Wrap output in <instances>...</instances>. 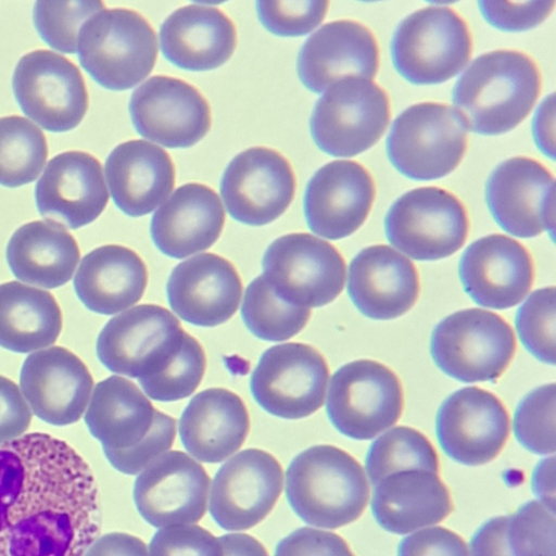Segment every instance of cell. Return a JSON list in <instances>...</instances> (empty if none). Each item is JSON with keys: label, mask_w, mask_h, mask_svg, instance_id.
<instances>
[{"label": "cell", "mask_w": 556, "mask_h": 556, "mask_svg": "<svg viewBox=\"0 0 556 556\" xmlns=\"http://www.w3.org/2000/svg\"><path fill=\"white\" fill-rule=\"evenodd\" d=\"M469 220L462 201L439 187L412 189L389 207L384 231L389 242L417 261H437L465 243Z\"/></svg>", "instance_id": "cell-10"}, {"label": "cell", "mask_w": 556, "mask_h": 556, "mask_svg": "<svg viewBox=\"0 0 556 556\" xmlns=\"http://www.w3.org/2000/svg\"><path fill=\"white\" fill-rule=\"evenodd\" d=\"M155 412L150 400L132 381L111 376L96 384L85 422L102 448L124 450L147 435Z\"/></svg>", "instance_id": "cell-35"}, {"label": "cell", "mask_w": 556, "mask_h": 556, "mask_svg": "<svg viewBox=\"0 0 556 556\" xmlns=\"http://www.w3.org/2000/svg\"><path fill=\"white\" fill-rule=\"evenodd\" d=\"M136 131L166 148H190L211 128L207 101L190 84L156 75L132 93L128 105Z\"/></svg>", "instance_id": "cell-19"}, {"label": "cell", "mask_w": 556, "mask_h": 556, "mask_svg": "<svg viewBox=\"0 0 556 556\" xmlns=\"http://www.w3.org/2000/svg\"><path fill=\"white\" fill-rule=\"evenodd\" d=\"M387 154L405 177L434 180L452 173L467 149V130L455 110L444 103L420 102L393 121Z\"/></svg>", "instance_id": "cell-6"}, {"label": "cell", "mask_w": 556, "mask_h": 556, "mask_svg": "<svg viewBox=\"0 0 556 556\" xmlns=\"http://www.w3.org/2000/svg\"><path fill=\"white\" fill-rule=\"evenodd\" d=\"M12 88L23 113L48 131L74 129L88 109L81 73L70 60L50 50L23 55L13 72Z\"/></svg>", "instance_id": "cell-14"}, {"label": "cell", "mask_w": 556, "mask_h": 556, "mask_svg": "<svg viewBox=\"0 0 556 556\" xmlns=\"http://www.w3.org/2000/svg\"><path fill=\"white\" fill-rule=\"evenodd\" d=\"M250 429L248 408L235 392L211 388L195 394L178 425L184 447L197 460L216 464L243 444Z\"/></svg>", "instance_id": "cell-31"}, {"label": "cell", "mask_w": 556, "mask_h": 556, "mask_svg": "<svg viewBox=\"0 0 556 556\" xmlns=\"http://www.w3.org/2000/svg\"><path fill=\"white\" fill-rule=\"evenodd\" d=\"M283 488V471L268 452H239L216 471L210 492L208 510L218 527L248 530L271 511Z\"/></svg>", "instance_id": "cell-15"}, {"label": "cell", "mask_w": 556, "mask_h": 556, "mask_svg": "<svg viewBox=\"0 0 556 556\" xmlns=\"http://www.w3.org/2000/svg\"><path fill=\"white\" fill-rule=\"evenodd\" d=\"M20 387L35 416L50 425L66 426L85 413L93 379L77 355L63 346H51L24 359Z\"/></svg>", "instance_id": "cell-22"}, {"label": "cell", "mask_w": 556, "mask_h": 556, "mask_svg": "<svg viewBox=\"0 0 556 556\" xmlns=\"http://www.w3.org/2000/svg\"><path fill=\"white\" fill-rule=\"evenodd\" d=\"M219 192L228 214L249 226H264L281 216L295 192L288 160L265 147L237 154L225 168Z\"/></svg>", "instance_id": "cell-16"}, {"label": "cell", "mask_w": 556, "mask_h": 556, "mask_svg": "<svg viewBox=\"0 0 556 556\" xmlns=\"http://www.w3.org/2000/svg\"><path fill=\"white\" fill-rule=\"evenodd\" d=\"M48 156L46 137L25 117H0V185L16 188L34 181Z\"/></svg>", "instance_id": "cell-37"}, {"label": "cell", "mask_w": 556, "mask_h": 556, "mask_svg": "<svg viewBox=\"0 0 556 556\" xmlns=\"http://www.w3.org/2000/svg\"><path fill=\"white\" fill-rule=\"evenodd\" d=\"M84 556H149V551L138 536L111 532L98 538Z\"/></svg>", "instance_id": "cell-53"}, {"label": "cell", "mask_w": 556, "mask_h": 556, "mask_svg": "<svg viewBox=\"0 0 556 556\" xmlns=\"http://www.w3.org/2000/svg\"><path fill=\"white\" fill-rule=\"evenodd\" d=\"M397 556H469L465 541L443 527H430L404 538Z\"/></svg>", "instance_id": "cell-50"}, {"label": "cell", "mask_w": 556, "mask_h": 556, "mask_svg": "<svg viewBox=\"0 0 556 556\" xmlns=\"http://www.w3.org/2000/svg\"><path fill=\"white\" fill-rule=\"evenodd\" d=\"M508 516L486 520L470 541L471 556H513L507 542Z\"/></svg>", "instance_id": "cell-52"}, {"label": "cell", "mask_w": 556, "mask_h": 556, "mask_svg": "<svg viewBox=\"0 0 556 556\" xmlns=\"http://www.w3.org/2000/svg\"><path fill=\"white\" fill-rule=\"evenodd\" d=\"M376 197L370 173L355 161H332L308 180L303 211L308 228L326 239L339 240L366 220Z\"/></svg>", "instance_id": "cell-21"}, {"label": "cell", "mask_w": 556, "mask_h": 556, "mask_svg": "<svg viewBox=\"0 0 556 556\" xmlns=\"http://www.w3.org/2000/svg\"><path fill=\"white\" fill-rule=\"evenodd\" d=\"M438 441L444 453L466 466L493 460L509 435L508 413L497 396L466 387L447 396L435 420Z\"/></svg>", "instance_id": "cell-20"}, {"label": "cell", "mask_w": 556, "mask_h": 556, "mask_svg": "<svg viewBox=\"0 0 556 556\" xmlns=\"http://www.w3.org/2000/svg\"><path fill=\"white\" fill-rule=\"evenodd\" d=\"M101 520L92 470L70 444L42 432L0 444V556H84Z\"/></svg>", "instance_id": "cell-1"}, {"label": "cell", "mask_w": 556, "mask_h": 556, "mask_svg": "<svg viewBox=\"0 0 556 556\" xmlns=\"http://www.w3.org/2000/svg\"><path fill=\"white\" fill-rule=\"evenodd\" d=\"M535 61L519 50L498 49L477 56L454 85V110L466 129L494 136L515 128L541 91Z\"/></svg>", "instance_id": "cell-2"}, {"label": "cell", "mask_w": 556, "mask_h": 556, "mask_svg": "<svg viewBox=\"0 0 556 556\" xmlns=\"http://www.w3.org/2000/svg\"><path fill=\"white\" fill-rule=\"evenodd\" d=\"M77 56L98 85L109 90H127L152 72L157 56L156 36L138 12L103 9L81 26Z\"/></svg>", "instance_id": "cell-4"}, {"label": "cell", "mask_w": 556, "mask_h": 556, "mask_svg": "<svg viewBox=\"0 0 556 556\" xmlns=\"http://www.w3.org/2000/svg\"><path fill=\"white\" fill-rule=\"evenodd\" d=\"M30 421L31 410L20 388L0 375V444L21 437Z\"/></svg>", "instance_id": "cell-51"}, {"label": "cell", "mask_w": 556, "mask_h": 556, "mask_svg": "<svg viewBox=\"0 0 556 556\" xmlns=\"http://www.w3.org/2000/svg\"><path fill=\"white\" fill-rule=\"evenodd\" d=\"M554 93L546 97L538 108L533 123V138L539 149L554 160Z\"/></svg>", "instance_id": "cell-54"}, {"label": "cell", "mask_w": 556, "mask_h": 556, "mask_svg": "<svg viewBox=\"0 0 556 556\" xmlns=\"http://www.w3.org/2000/svg\"><path fill=\"white\" fill-rule=\"evenodd\" d=\"M328 5V1L316 0L256 1V13L271 34L298 37L311 33L323 22Z\"/></svg>", "instance_id": "cell-45"}, {"label": "cell", "mask_w": 556, "mask_h": 556, "mask_svg": "<svg viewBox=\"0 0 556 556\" xmlns=\"http://www.w3.org/2000/svg\"><path fill=\"white\" fill-rule=\"evenodd\" d=\"M103 9V2L94 0L37 1L33 10L34 25L50 48L72 54L77 52L84 23Z\"/></svg>", "instance_id": "cell-40"}, {"label": "cell", "mask_w": 556, "mask_h": 556, "mask_svg": "<svg viewBox=\"0 0 556 556\" xmlns=\"http://www.w3.org/2000/svg\"><path fill=\"white\" fill-rule=\"evenodd\" d=\"M224 223L225 212L216 192L189 182L177 188L154 212L150 235L164 255L184 258L212 247Z\"/></svg>", "instance_id": "cell-28"}, {"label": "cell", "mask_w": 556, "mask_h": 556, "mask_svg": "<svg viewBox=\"0 0 556 556\" xmlns=\"http://www.w3.org/2000/svg\"><path fill=\"white\" fill-rule=\"evenodd\" d=\"M348 294L355 307L376 320L397 318L417 301L419 278L414 264L386 244L364 248L351 261Z\"/></svg>", "instance_id": "cell-27"}, {"label": "cell", "mask_w": 556, "mask_h": 556, "mask_svg": "<svg viewBox=\"0 0 556 556\" xmlns=\"http://www.w3.org/2000/svg\"><path fill=\"white\" fill-rule=\"evenodd\" d=\"M466 293L480 306L506 309L531 289L534 268L528 250L517 240L492 233L473 241L459 260Z\"/></svg>", "instance_id": "cell-23"}, {"label": "cell", "mask_w": 556, "mask_h": 556, "mask_svg": "<svg viewBox=\"0 0 556 556\" xmlns=\"http://www.w3.org/2000/svg\"><path fill=\"white\" fill-rule=\"evenodd\" d=\"M286 496L305 523L337 529L355 521L369 498L359 463L333 445H314L298 454L286 471Z\"/></svg>", "instance_id": "cell-3"}, {"label": "cell", "mask_w": 556, "mask_h": 556, "mask_svg": "<svg viewBox=\"0 0 556 556\" xmlns=\"http://www.w3.org/2000/svg\"><path fill=\"white\" fill-rule=\"evenodd\" d=\"M163 56L175 66L193 72L222 66L237 43L233 23L214 7L190 4L175 10L160 28Z\"/></svg>", "instance_id": "cell-30"}, {"label": "cell", "mask_w": 556, "mask_h": 556, "mask_svg": "<svg viewBox=\"0 0 556 556\" xmlns=\"http://www.w3.org/2000/svg\"><path fill=\"white\" fill-rule=\"evenodd\" d=\"M516 351L510 326L497 314L467 308L442 319L433 329L430 352L435 365L462 382L496 380Z\"/></svg>", "instance_id": "cell-7"}, {"label": "cell", "mask_w": 556, "mask_h": 556, "mask_svg": "<svg viewBox=\"0 0 556 556\" xmlns=\"http://www.w3.org/2000/svg\"><path fill=\"white\" fill-rule=\"evenodd\" d=\"M513 429L526 450L540 455L555 452V383L538 387L520 401Z\"/></svg>", "instance_id": "cell-42"}, {"label": "cell", "mask_w": 556, "mask_h": 556, "mask_svg": "<svg viewBox=\"0 0 556 556\" xmlns=\"http://www.w3.org/2000/svg\"><path fill=\"white\" fill-rule=\"evenodd\" d=\"M61 329V308L50 292L18 281L0 285V346L34 352L53 344Z\"/></svg>", "instance_id": "cell-36"}, {"label": "cell", "mask_w": 556, "mask_h": 556, "mask_svg": "<svg viewBox=\"0 0 556 556\" xmlns=\"http://www.w3.org/2000/svg\"><path fill=\"white\" fill-rule=\"evenodd\" d=\"M108 201L109 192L100 162L81 151L53 156L35 187L39 214L46 220L70 229L92 223Z\"/></svg>", "instance_id": "cell-25"}, {"label": "cell", "mask_w": 556, "mask_h": 556, "mask_svg": "<svg viewBox=\"0 0 556 556\" xmlns=\"http://www.w3.org/2000/svg\"><path fill=\"white\" fill-rule=\"evenodd\" d=\"M210 477L191 456L169 451L148 465L134 483L140 516L155 528L193 525L207 507Z\"/></svg>", "instance_id": "cell-18"}, {"label": "cell", "mask_w": 556, "mask_h": 556, "mask_svg": "<svg viewBox=\"0 0 556 556\" xmlns=\"http://www.w3.org/2000/svg\"><path fill=\"white\" fill-rule=\"evenodd\" d=\"M73 283L76 295L89 311L113 315L142 298L148 269L135 251L108 244L83 257Z\"/></svg>", "instance_id": "cell-33"}, {"label": "cell", "mask_w": 556, "mask_h": 556, "mask_svg": "<svg viewBox=\"0 0 556 556\" xmlns=\"http://www.w3.org/2000/svg\"><path fill=\"white\" fill-rule=\"evenodd\" d=\"M241 317L245 327L258 339L281 342L306 326L311 308L293 305L279 298L261 275L244 291Z\"/></svg>", "instance_id": "cell-38"}, {"label": "cell", "mask_w": 556, "mask_h": 556, "mask_svg": "<svg viewBox=\"0 0 556 556\" xmlns=\"http://www.w3.org/2000/svg\"><path fill=\"white\" fill-rule=\"evenodd\" d=\"M555 1H478L484 20L505 31H521L541 24L552 12Z\"/></svg>", "instance_id": "cell-48"}, {"label": "cell", "mask_w": 556, "mask_h": 556, "mask_svg": "<svg viewBox=\"0 0 556 556\" xmlns=\"http://www.w3.org/2000/svg\"><path fill=\"white\" fill-rule=\"evenodd\" d=\"M175 435L176 420L156 409L154 422L140 442L124 450L103 448V453L117 471L125 475H137L169 451Z\"/></svg>", "instance_id": "cell-46"}, {"label": "cell", "mask_w": 556, "mask_h": 556, "mask_svg": "<svg viewBox=\"0 0 556 556\" xmlns=\"http://www.w3.org/2000/svg\"><path fill=\"white\" fill-rule=\"evenodd\" d=\"M5 255L12 274L18 280L53 289L71 280L80 252L64 226L51 220H35L14 231Z\"/></svg>", "instance_id": "cell-34"}, {"label": "cell", "mask_w": 556, "mask_h": 556, "mask_svg": "<svg viewBox=\"0 0 556 556\" xmlns=\"http://www.w3.org/2000/svg\"><path fill=\"white\" fill-rule=\"evenodd\" d=\"M166 294L170 308L182 320L199 327H215L237 312L242 282L228 260L203 253L174 267Z\"/></svg>", "instance_id": "cell-26"}, {"label": "cell", "mask_w": 556, "mask_h": 556, "mask_svg": "<svg viewBox=\"0 0 556 556\" xmlns=\"http://www.w3.org/2000/svg\"><path fill=\"white\" fill-rule=\"evenodd\" d=\"M485 201L506 232L533 238L546 230L554 237L555 178L539 161L515 156L500 163L486 180Z\"/></svg>", "instance_id": "cell-17"}, {"label": "cell", "mask_w": 556, "mask_h": 556, "mask_svg": "<svg viewBox=\"0 0 556 556\" xmlns=\"http://www.w3.org/2000/svg\"><path fill=\"white\" fill-rule=\"evenodd\" d=\"M471 51L467 23L446 5L412 12L399 23L390 42L393 66L414 85L447 81L465 67Z\"/></svg>", "instance_id": "cell-5"}, {"label": "cell", "mask_w": 556, "mask_h": 556, "mask_svg": "<svg viewBox=\"0 0 556 556\" xmlns=\"http://www.w3.org/2000/svg\"><path fill=\"white\" fill-rule=\"evenodd\" d=\"M149 556H223L218 538L197 525L161 528L149 543Z\"/></svg>", "instance_id": "cell-47"}, {"label": "cell", "mask_w": 556, "mask_h": 556, "mask_svg": "<svg viewBox=\"0 0 556 556\" xmlns=\"http://www.w3.org/2000/svg\"><path fill=\"white\" fill-rule=\"evenodd\" d=\"M328 378L327 363L316 349L290 342L274 345L261 355L250 389L268 414L301 419L323 406Z\"/></svg>", "instance_id": "cell-13"}, {"label": "cell", "mask_w": 556, "mask_h": 556, "mask_svg": "<svg viewBox=\"0 0 556 556\" xmlns=\"http://www.w3.org/2000/svg\"><path fill=\"white\" fill-rule=\"evenodd\" d=\"M365 468L376 485L397 471L421 469L439 472V459L430 441L416 429L400 426L376 439L366 455Z\"/></svg>", "instance_id": "cell-39"}, {"label": "cell", "mask_w": 556, "mask_h": 556, "mask_svg": "<svg viewBox=\"0 0 556 556\" xmlns=\"http://www.w3.org/2000/svg\"><path fill=\"white\" fill-rule=\"evenodd\" d=\"M507 542L513 556H555V511L530 501L508 516Z\"/></svg>", "instance_id": "cell-44"}, {"label": "cell", "mask_w": 556, "mask_h": 556, "mask_svg": "<svg viewBox=\"0 0 556 556\" xmlns=\"http://www.w3.org/2000/svg\"><path fill=\"white\" fill-rule=\"evenodd\" d=\"M274 556H354V554L340 535L301 527L278 542Z\"/></svg>", "instance_id": "cell-49"}, {"label": "cell", "mask_w": 556, "mask_h": 556, "mask_svg": "<svg viewBox=\"0 0 556 556\" xmlns=\"http://www.w3.org/2000/svg\"><path fill=\"white\" fill-rule=\"evenodd\" d=\"M555 288L535 290L516 314V329L523 346L539 361L555 364Z\"/></svg>", "instance_id": "cell-43"}, {"label": "cell", "mask_w": 556, "mask_h": 556, "mask_svg": "<svg viewBox=\"0 0 556 556\" xmlns=\"http://www.w3.org/2000/svg\"><path fill=\"white\" fill-rule=\"evenodd\" d=\"M262 267L274 292L296 306L327 305L344 287L342 255L329 242L305 232L274 240L263 255Z\"/></svg>", "instance_id": "cell-11"}, {"label": "cell", "mask_w": 556, "mask_h": 556, "mask_svg": "<svg viewBox=\"0 0 556 556\" xmlns=\"http://www.w3.org/2000/svg\"><path fill=\"white\" fill-rule=\"evenodd\" d=\"M374 486L372 516L382 529L394 534L435 525L453 509L450 492L435 472L397 471Z\"/></svg>", "instance_id": "cell-32"}, {"label": "cell", "mask_w": 556, "mask_h": 556, "mask_svg": "<svg viewBox=\"0 0 556 556\" xmlns=\"http://www.w3.org/2000/svg\"><path fill=\"white\" fill-rule=\"evenodd\" d=\"M104 174L113 202L130 217L151 213L175 184V168L167 152L144 140L115 147L106 157Z\"/></svg>", "instance_id": "cell-29"}, {"label": "cell", "mask_w": 556, "mask_h": 556, "mask_svg": "<svg viewBox=\"0 0 556 556\" xmlns=\"http://www.w3.org/2000/svg\"><path fill=\"white\" fill-rule=\"evenodd\" d=\"M187 333L167 308L137 305L105 324L97 338V356L112 372L148 379L169 365Z\"/></svg>", "instance_id": "cell-9"}, {"label": "cell", "mask_w": 556, "mask_h": 556, "mask_svg": "<svg viewBox=\"0 0 556 556\" xmlns=\"http://www.w3.org/2000/svg\"><path fill=\"white\" fill-rule=\"evenodd\" d=\"M535 495L546 507L555 511L554 457L542 459L535 467L532 478Z\"/></svg>", "instance_id": "cell-55"}, {"label": "cell", "mask_w": 556, "mask_h": 556, "mask_svg": "<svg viewBox=\"0 0 556 556\" xmlns=\"http://www.w3.org/2000/svg\"><path fill=\"white\" fill-rule=\"evenodd\" d=\"M218 540L223 556H268L263 544L250 534L229 533Z\"/></svg>", "instance_id": "cell-56"}, {"label": "cell", "mask_w": 556, "mask_h": 556, "mask_svg": "<svg viewBox=\"0 0 556 556\" xmlns=\"http://www.w3.org/2000/svg\"><path fill=\"white\" fill-rule=\"evenodd\" d=\"M390 119V101L370 79L348 77L332 84L316 101L309 118L311 136L325 153L357 155L372 147Z\"/></svg>", "instance_id": "cell-8"}, {"label": "cell", "mask_w": 556, "mask_h": 556, "mask_svg": "<svg viewBox=\"0 0 556 556\" xmlns=\"http://www.w3.org/2000/svg\"><path fill=\"white\" fill-rule=\"evenodd\" d=\"M403 409L396 375L372 359H357L331 377L326 410L332 426L354 440H370L393 426Z\"/></svg>", "instance_id": "cell-12"}, {"label": "cell", "mask_w": 556, "mask_h": 556, "mask_svg": "<svg viewBox=\"0 0 556 556\" xmlns=\"http://www.w3.org/2000/svg\"><path fill=\"white\" fill-rule=\"evenodd\" d=\"M205 366V354L201 344L187 333L169 365L156 376L138 382L146 395L152 400L178 401L195 391L203 378Z\"/></svg>", "instance_id": "cell-41"}, {"label": "cell", "mask_w": 556, "mask_h": 556, "mask_svg": "<svg viewBox=\"0 0 556 556\" xmlns=\"http://www.w3.org/2000/svg\"><path fill=\"white\" fill-rule=\"evenodd\" d=\"M378 68L377 39L366 25L354 20L323 25L305 40L296 60L301 83L315 93L343 78H372Z\"/></svg>", "instance_id": "cell-24"}]
</instances>
